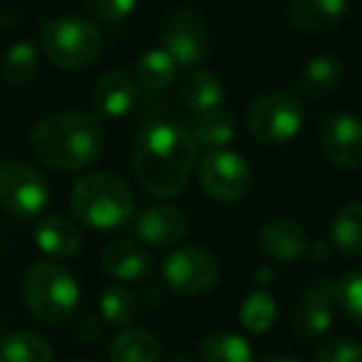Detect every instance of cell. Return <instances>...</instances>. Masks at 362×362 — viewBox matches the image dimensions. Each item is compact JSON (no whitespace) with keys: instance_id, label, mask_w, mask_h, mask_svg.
Masks as SVG:
<instances>
[{"instance_id":"cell-34","label":"cell","mask_w":362,"mask_h":362,"mask_svg":"<svg viewBox=\"0 0 362 362\" xmlns=\"http://www.w3.org/2000/svg\"><path fill=\"white\" fill-rule=\"evenodd\" d=\"M169 362H197L194 357H187V355H176V357H171Z\"/></svg>"},{"instance_id":"cell-31","label":"cell","mask_w":362,"mask_h":362,"mask_svg":"<svg viewBox=\"0 0 362 362\" xmlns=\"http://www.w3.org/2000/svg\"><path fill=\"white\" fill-rule=\"evenodd\" d=\"M313 362H362V342L352 337H335L315 350Z\"/></svg>"},{"instance_id":"cell-29","label":"cell","mask_w":362,"mask_h":362,"mask_svg":"<svg viewBox=\"0 0 362 362\" xmlns=\"http://www.w3.org/2000/svg\"><path fill=\"white\" fill-rule=\"evenodd\" d=\"M100 313L110 325L129 327L136 317V298L124 286H110L100 296Z\"/></svg>"},{"instance_id":"cell-23","label":"cell","mask_w":362,"mask_h":362,"mask_svg":"<svg viewBox=\"0 0 362 362\" xmlns=\"http://www.w3.org/2000/svg\"><path fill=\"white\" fill-rule=\"evenodd\" d=\"M40 72V55L33 42H16L0 57V77L11 87H28Z\"/></svg>"},{"instance_id":"cell-14","label":"cell","mask_w":362,"mask_h":362,"mask_svg":"<svg viewBox=\"0 0 362 362\" xmlns=\"http://www.w3.org/2000/svg\"><path fill=\"white\" fill-rule=\"evenodd\" d=\"M134 228L141 241L149 243V246L171 248L187 236L189 223L181 209L169 206V204H156V206H146L136 216Z\"/></svg>"},{"instance_id":"cell-18","label":"cell","mask_w":362,"mask_h":362,"mask_svg":"<svg viewBox=\"0 0 362 362\" xmlns=\"http://www.w3.org/2000/svg\"><path fill=\"white\" fill-rule=\"evenodd\" d=\"M102 268L117 281H141L151 273V258L129 238H115L102 251Z\"/></svg>"},{"instance_id":"cell-27","label":"cell","mask_w":362,"mask_h":362,"mask_svg":"<svg viewBox=\"0 0 362 362\" xmlns=\"http://www.w3.org/2000/svg\"><path fill=\"white\" fill-rule=\"evenodd\" d=\"M176 70H179V65L171 60V55L166 50H149L136 60L134 75L144 90L161 92L174 82Z\"/></svg>"},{"instance_id":"cell-7","label":"cell","mask_w":362,"mask_h":362,"mask_svg":"<svg viewBox=\"0 0 362 362\" xmlns=\"http://www.w3.org/2000/svg\"><path fill=\"white\" fill-rule=\"evenodd\" d=\"M303 107L293 95L286 92H266L256 97L246 115L248 134L263 144H283L291 141L303 127Z\"/></svg>"},{"instance_id":"cell-17","label":"cell","mask_w":362,"mask_h":362,"mask_svg":"<svg viewBox=\"0 0 362 362\" xmlns=\"http://www.w3.org/2000/svg\"><path fill=\"white\" fill-rule=\"evenodd\" d=\"M136 97H139L136 80L122 70H112L107 75H102L97 80L95 90H92L95 110L107 119H122L134 107Z\"/></svg>"},{"instance_id":"cell-6","label":"cell","mask_w":362,"mask_h":362,"mask_svg":"<svg viewBox=\"0 0 362 362\" xmlns=\"http://www.w3.org/2000/svg\"><path fill=\"white\" fill-rule=\"evenodd\" d=\"M50 199V184L37 166L21 159L0 164V206L11 216L28 221L42 214Z\"/></svg>"},{"instance_id":"cell-28","label":"cell","mask_w":362,"mask_h":362,"mask_svg":"<svg viewBox=\"0 0 362 362\" xmlns=\"http://www.w3.org/2000/svg\"><path fill=\"white\" fill-rule=\"evenodd\" d=\"M278 317V305L268 291H253L251 296L243 298L241 310H238V320L253 335H263L273 327Z\"/></svg>"},{"instance_id":"cell-35","label":"cell","mask_w":362,"mask_h":362,"mask_svg":"<svg viewBox=\"0 0 362 362\" xmlns=\"http://www.w3.org/2000/svg\"><path fill=\"white\" fill-rule=\"evenodd\" d=\"M6 256V236H3V228H0V258Z\"/></svg>"},{"instance_id":"cell-22","label":"cell","mask_w":362,"mask_h":362,"mask_svg":"<svg viewBox=\"0 0 362 362\" xmlns=\"http://www.w3.org/2000/svg\"><path fill=\"white\" fill-rule=\"evenodd\" d=\"M330 241L345 256H362V202H350L332 214Z\"/></svg>"},{"instance_id":"cell-33","label":"cell","mask_w":362,"mask_h":362,"mask_svg":"<svg viewBox=\"0 0 362 362\" xmlns=\"http://www.w3.org/2000/svg\"><path fill=\"white\" fill-rule=\"evenodd\" d=\"M263 362H300L298 357H293V355H271V357H266Z\"/></svg>"},{"instance_id":"cell-10","label":"cell","mask_w":362,"mask_h":362,"mask_svg":"<svg viewBox=\"0 0 362 362\" xmlns=\"http://www.w3.org/2000/svg\"><path fill=\"white\" fill-rule=\"evenodd\" d=\"M161 42L171 55V60L181 67H197L206 60L209 55V28L206 21L192 8H176L169 16L161 33Z\"/></svg>"},{"instance_id":"cell-5","label":"cell","mask_w":362,"mask_h":362,"mask_svg":"<svg viewBox=\"0 0 362 362\" xmlns=\"http://www.w3.org/2000/svg\"><path fill=\"white\" fill-rule=\"evenodd\" d=\"M40 47L60 70H85L102 55L105 40L95 23L77 16H60L42 25Z\"/></svg>"},{"instance_id":"cell-30","label":"cell","mask_w":362,"mask_h":362,"mask_svg":"<svg viewBox=\"0 0 362 362\" xmlns=\"http://www.w3.org/2000/svg\"><path fill=\"white\" fill-rule=\"evenodd\" d=\"M335 303L350 322L362 327V271H352L335 283Z\"/></svg>"},{"instance_id":"cell-20","label":"cell","mask_w":362,"mask_h":362,"mask_svg":"<svg viewBox=\"0 0 362 362\" xmlns=\"http://www.w3.org/2000/svg\"><path fill=\"white\" fill-rule=\"evenodd\" d=\"M192 136L197 139L199 146H209V149H223L236 134V115L226 107H211V110L197 112L192 117V127H189Z\"/></svg>"},{"instance_id":"cell-19","label":"cell","mask_w":362,"mask_h":362,"mask_svg":"<svg viewBox=\"0 0 362 362\" xmlns=\"http://www.w3.org/2000/svg\"><path fill=\"white\" fill-rule=\"evenodd\" d=\"M35 243L45 256L52 258H72L82 248V233L70 218L57 216H42L35 226Z\"/></svg>"},{"instance_id":"cell-3","label":"cell","mask_w":362,"mask_h":362,"mask_svg":"<svg viewBox=\"0 0 362 362\" xmlns=\"http://www.w3.org/2000/svg\"><path fill=\"white\" fill-rule=\"evenodd\" d=\"M70 211L80 223L97 231L119 228L134 216V197L127 181L112 171L87 174L72 187Z\"/></svg>"},{"instance_id":"cell-4","label":"cell","mask_w":362,"mask_h":362,"mask_svg":"<svg viewBox=\"0 0 362 362\" xmlns=\"http://www.w3.org/2000/svg\"><path fill=\"white\" fill-rule=\"evenodd\" d=\"M23 298L33 317L45 325H60L77 310L80 286L60 263L35 261L23 276Z\"/></svg>"},{"instance_id":"cell-2","label":"cell","mask_w":362,"mask_h":362,"mask_svg":"<svg viewBox=\"0 0 362 362\" xmlns=\"http://www.w3.org/2000/svg\"><path fill=\"white\" fill-rule=\"evenodd\" d=\"M30 146L40 161L60 171L90 166L105 146V132L87 112H52L42 117L30 134Z\"/></svg>"},{"instance_id":"cell-11","label":"cell","mask_w":362,"mask_h":362,"mask_svg":"<svg viewBox=\"0 0 362 362\" xmlns=\"http://www.w3.org/2000/svg\"><path fill=\"white\" fill-rule=\"evenodd\" d=\"M317 141L327 161L340 169L362 166V122L350 112H332L320 122Z\"/></svg>"},{"instance_id":"cell-32","label":"cell","mask_w":362,"mask_h":362,"mask_svg":"<svg viewBox=\"0 0 362 362\" xmlns=\"http://www.w3.org/2000/svg\"><path fill=\"white\" fill-rule=\"evenodd\" d=\"M87 11L105 23H119L134 11L136 0H85Z\"/></svg>"},{"instance_id":"cell-37","label":"cell","mask_w":362,"mask_h":362,"mask_svg":"<svg viewBox=\"0 0 362 362\" xmlns=\"http://www.w3.org/2000/svg\"><path fill=\"white\" fill-rule=\"evenodd\" d=\"M72 362H92V360H72Z\"/></svg>"},{"instance_id":"cell-1","label":"cell","mask_w":362,"mask_h":362,"mask_svg":"<svg viewBox=\"0 0 362 362\" xmlns=\"http://www.w3.org/2000/svg\"><path fill=\"white\" fill-rule=\"evenodd\" d=\"M199 159V144L179 122H151L139 132L132 166L139 187L156 199H176L187 189Z\"/></svg>"},{"instance_id":"cell-16","label":"cell","mask_w":362,"mask_h":362,"mask_svg":"<svg viewBox=\"0 0 362 362\" xmlns=\"http://www.w3.org/2000/svg\"><path fill=\"white\" fill-rule=\"evenodd\" d=\"M347 16V0H291L288 23L308 35H320L340 25Z\"/></svg>"},{"instance_id":"cell-25","label":"cell","mask_w":362,"mask_h":362,"mask_svg":"<svg viewBox=\"0 0 362 362\" xmlns=\"http://www.w3.org/2000/svg\"><path fill=\"white\" fill-rule=\"evenodd\" d=\"M202 362H256V355L238 332L214 330L202 342Z\"/></svg>"},{"instance_id":"cell-9","label":"cell","mask_w":362,"mask_h":362,"mask_svg":"<svg viewBox=\"0 0 362 362\" xmlns=\"http://www.w3.org/2000/svg\"><path fill=\"white\" fill-rule=\"evenodd\" d=\"M161 276H164L171 293L181 298H199L214 291L218 276H221V268L209 251L187 246L166 256L164 266H161Z\"/></svg>"},{"instance_id":"cell-15","label":"cell","mask_w":362,"mask_h":362,"mask_svg":"<svg viewBox=\"0 0 362 362\" xmlns=\"http://www.w3.org/2000/svg\"><path fill=\"white\" fill-rule=\"evenodd\" d=\"M345 80V62L337 55L322 52L315 55L303 65L300 77L296 82V95L310 97V100H322L340 90Z\"/></svg>"},{"instance_id":"cell-26","label":"cell","mask_w":362,"mask_h":362,"mask_svg":"<svg viewBox=\"0 0 362 362\" xmlns=\"http://www.w3.org/2000/svg\"><path fill=\"white\" fill-rule=\"evenodd\" d=\"M181 100H184V105H187L194 115L204 110H211V107H218L223 100V82L218 80L216 72L199 70L184 82V87H181Z\"/></svg>"},{"instance_id":"cell-12","label":"cell","mask_w":362,"mask_h":362,"mask_svg":"<svg viewBox=\"0 0 362 362\" xmlns=\"http://www.w3.org/2000/svg\"><path fill=\"white\" fill-rule=\"evenodd\" d=\"M335 281H315L293 308V330L300 340H317L332 327L335 317Z\"/></svg>"},{"instance_id":"cell-24","label":"cell","mask_w":362,"mask_h":362,"mask_svg":"<svg viewBox=\"0 0 362 362\" xmlns=\"http://www.w3.org/2000/svg\"><path fill=\"white\" fill-rule=\"evenodd\" d=\"M0 362H52V345L33 330L11 332L0 340Z\"/></svg>"},{"instance_id":"cell-36","label":"cell","mask_w":362,"mask_h":362,"mask_svg":"<svg viewBox=\"0 0 362 362\" xmlns=\"http://www.w3.org/2000/svg\"><path fill=\"white\" fill-rule=\"evenodd\" d=\"M0 340H3V325H0Z\"/></svg>"},{"instance_id":"cell-21","label":"cell","mask_w":362,"mask_h":362,"mask_svg":"<svg viewBox=\"0 0 362 362\" xmlns=\"http://www.w3.org/2000/svg\"><path fill=\"white\" fill-rule=\"evenodd\" d=\"M110 362H161V345L146 327H124L110 345Z\"/></svg>"},{"instance_id":"cell-8","label":"cell","mask_w":362,"mask_h":362,"mask_svg":"<svg viewBox=\"0 0 362 362\" xmlns=\"http://www.w3.org/2000/svg\"><path fill=\"white\" fill-rule=\"evenodd\" d=\"M199 187L211 202L236 204L251 189V166L238 151L211 149L199 161Z\"/></svg>"},{"instance_id":"cell-13","label":"cell","mask_w":362,"mask_h":362,"mask_svg":"<svg viewBox=\"0 0 362 362\" xmlns=\"http://www.w3.org/2000/svg\"><path fill=\"white\" fill-rule=\"evenodd\" d=\"M258 246L273 261L296 263L308 253L310 241L293 218L273 216L258 228Z\"/></svg>"}]
</instances>
